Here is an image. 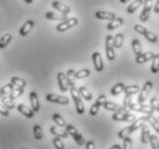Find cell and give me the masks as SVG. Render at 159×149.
Returning a JSON list of instances; mask_svg holds the SVG:
<instances>
[{"label": "cell", "instance_id": "1", "mask_svg": "<svg viewBox=\"0 0 159 149\" xmlns=\"http://www.w3.org/2000/svg\"><path fill=\"white\" fill-rule=\"evenodd\" d=\"M148 119H149V114H147V116L137 118V119H136L135 122L133 123L130 126H128V127H126V129L121 130L119 133H118V137H119L120 139H125V138L129 137L133 132H135V131H137L139 129H141L144 123L148 122Z\"/></svg>", "mask_w": 159, "mask_h": 149}, {"label": "cell", "instance_id": "2", "mask_svg": "<svg viewBox=\"0 0 159 149\" xmlns=\"http://www.w3.org/2000/svg\"><path fill=\"white\" fill-rule=\"evenodd\" d=\"M127 109L125 110H120V111H116L114 114L112 115V119L113 121H116V122H135L136 116L135 115L129 114L128 111H126Z\"/></svg>", "mask_w": 159, "mask_h": 149}, {"label": "cell", "instance_id": "3", "mask_svg": "<svg viewBox=\"0 0 159 149\" xmlns=\"http://www.w3.org/2000/svg\"><path fill=\"white\" fill-rule=\"evenodd\" d=\"M70 94H72V98L74 100V103H75L76 111L79 114H83L84 104H83V101H82V98H81V95L79 93V88H76L75 86L70 87Z\"/></svg>", "mask_w": 159, "mask_h": 149}, {"label": "cell", "instance_id": "4", "mask_svg": "<svg viewBox=\"0 0 159 149\" xmlns=\"http://www.w3.org/2000/svg\"><path fill=\"white\" fill-rule=\"evenodd\" d=\"M134 29H135L136 32H139V33H141V35H143L148 41H150V43H152V44H155L158 41V37H157L153 32L149 31L147 28L142 27L141 24H135V25H134Z\"/></svg>", "mask_w": 159, "mask_h": 149}, {"label": "cell", "instance_id": "5", "mask_svg": "<svg viewBox=\"0 0 159 149\" xmlns=\"http://www.w3.org/2000/svg\"><path fill=\"white\" fill-rule=\"evenodd\" d=\"M105 51H106V56H107L108 61H113L116 59V53H114V38L113 36L108 35L106 36L105 39Z\"/></svg>", "mask_w": 159, "mask_h": 149}, {"label": "cell", "instance_id": "6", "mask_svg": "<svg viewBox=\"0 0 159 149\" xmlns=\"http://www.w3.org/2000/svg\"><path fill=\"white\" fill-rule=\"evenodd\" d=\"M65 130L67 131L69 135H72L73 139L75 140V142L79 146L85 145V140H84V138L79 133V131L75 129V126L70 125V124H66V126H65Z\"/></svg>", "mask_w": 159, "mask_h": 149}, {"label": "cell", "instance_id": "7", "mask_svg": "<svg viewBox=\"0 0 159 149\" xmlns=\"http://www.w3.org/2000/svg\"><path fill=\"white\" fill-rule=\"evenodd\" d=\"M77 23H79V20H77L76 17H68L66 21H62L61 23L58 24V25L56 27V29H57V31L64 32V31L69 30L70 28L75 27Z\"/></svg>", "mask_w": 159, "mask_h": 149}, {"label": "cell", "instance_id": "8", "mask_svg": "<svg viewBox=\"0 0 159 149\" xmlns=\"http://www.w3.org/2000/svg\"><path fill=\"white\" fill-rule=\"evenodd\" d=\"M128 108L130 110H134V111H137V113H143V114H152L153 110H152L151 106L150 104H144V103H133L130 102Z\"/></svg>", "mask_w": 159, "mask_h": 149}, {"label": "cell", "instance_id": "9", "mask_svg": "<svg viewBox=\"0 0 159 149\" xmlns=\"http://www.w3.org/2000/svg\"><path fill=\"white\" fill-rule=\"evenodd\" d=\"M151 11H152V0H143V11L141 12V15H139L141 22H147L150 19Z\"/></svg>", "mask_w": 159, "mask_h": 149}, {"label": "cell", "instance_id": "10", "mask_svg": "<svg viewBox=\"0 0 159 149\" xmlns=\"http://www.w3.org/2000/svg\"><path fill=\"white\" fill-rule=\"evenodd\" d=\"M152 87H153V83H152L151 80H148V82L144 84L143 88H142V91H141V93H139V99H137V101H139V103H143V102L147 100L149 94H150V92H151Z\"/></svg>", "mask_w": 159, "mask_h": 149}, {"label": "cell", "instance_id": "11", "mask_svg": "<svg viewBox=\"0 0 159 149\" xmlns=\"http://www.w3.org/2000/svg\"><path fill=\"white\" fill-rule=\"evenodd\" d=\"M46 100L48 102H53V103H58V104H68V98L66 96H61V95H58V94H48L46 96Z\"/></svg>", "mask_w": 159, "mask_h": 149}, {"label": "cell", "instance_id": "12", "mask_svg": "<svg viewBox=\"0 0 159 149\" xmlns=\"http://www.w3.org/2000/svg\"><path fill=\"white\" fill-rule=\"evenodd\" d=\"M92 62H93L96 71H98V72H102V71H103L104 63H103V59H102L100 53H98V52H93V53H92Z\"/></svg>", "mask_w": 159, "mask_h": 149}, {"label": "cell", "instance_id": "13", "mask_svg": "<svg viewBox=\"0 0 159 149\" xmlns=\"http://www.w3.org/2000/svg\"><path fill=\"white\" fill-rule=\"evenodd\" d=\"M57 79H58V85H59L60 91H61V92H67L69 85H68V83H67L66 74H64V72H59L58 76H57Z\"/></svg>", "mask_w": 159, "mask_h": 149}, {"label": "cell", "instance_id": "14", "mask_svg": "<svg viewBox=\"0 0 159 149\" xmlns=\"http://www.w3.org/2000/svg\"><path fill=\"white\" fill-rule=\"evenodd\" d=\"M95 16L98 20H114L116 17V15L112 12H105V11H98L95 13Z\"/></svg>", "mask_w": 159, "mask_h": 149}, {"label": "cell", "instance_id": "15", "mask_svg": "<svg viewBox=\"0 0 159 149\" xmlns=\"http://www.w3.org/2000/svg\"><path fill=\"white\" fill-rule=\"evenodd\" d=\"M153 55L155 53H152V52H147V53H142V54H139L136 56V63H139V64H143L145 62H149L150 60L153 59Z\"/></svg>", "mask_w": 159, "mask_h": 149}, {"label": "cell", "instance_id": "16", "mask_svg": "<svg viewBox=\"0 0 159 149\" xmlns=\"http://www.w3.org/2000/svg\"><path fill=\"white\" fill-rule=\"evenodd\" d=\"M52 7L57 9L59 13H62V14H66V15H68L70 13V8L68 7L67 5L60 2V1H53L52 2Z\"/></svg>", "mask_w": 159, "mask_h": 149}, {"label": "cell", "instance_id": "17", "mask_svg": "<svg viewBox=\"0 0 159 149\" xmlns=\"http://www.w3.org/2000/svg\"><path fill=\"white\" fill-rule=\"evenodd\" d=\"M29 99H30V103H31V109L37 113L39 111V101H38V95H37L36 92H30V95H29Z\"/></svg>", "mask_w": 159, "mask_h": 149}, {"label": "cell", "instance_id": "18", "mask_svg": "<svg viewBox=\"0 0 159 149\" xmlns=\"http://www.w3.org/2000/svg\"><path fill=\"white\" fill-rule=\"evenodd\" d=\"M50 132H51L54 137H58V138H64V139H66V138L69 137V134H68V132L66 130L59 129V127H57V126H51V127H50Z\"/></svg>", "mask_w": 159, "mask_h": 149}, {"label": "cell", "instance_id": "19", "mask_svg": "<svg viewBox=\"0 0 159 149\" xmlns=\"http://www.w3.org/2000/svg\"><path fill=\"white\" fill-rule=\"evenodd\" d=\"M34 25H35V22H34L32 20L27 21V22H25V23L22 25V28L20 29V35L22 36V37H25V36H28L29 32L32 30Z\"/></svg>", "mask_w": 159, "mask_h": 149}, {"label": "cell", "instance_id": "20", "mask_svg": "<svg viewBox=\"0 0 159 149\" xmlns=\"http://www.w3.org/2000/svg\"><path fill=\"white\" fill-rule=\"evenodd\" d=\"M150 130H149V127H148L147 125H142V127H141V142L143 143V145H145V143H148V142L150 141Z\"/></svg>", "mask_w": 159, "mask_h": 149}, {"label": "cell", "instance_id": "21", "mask_svg": "<svg viewBox=\"0 0 159 149\" xmlns=\"http://www.w3.org/2000/svg\"><path fill=\"white\" fill-rule=\"evenodd\" d=\"M17 110L27 118H32L34 115H35V111H34V110L30 109V108L27 107L25 104H22V103H21V104H17Z\"/></svg>", "mask_w": 159, "mask_h": 149}, {"label": "cell", "instance_id": "22", "mask_svg": "<svg viewBox=\"0 0 159 149\" xmlns=\"http://www.w3.org/2000/svg\"><path fill=\"white\" fill-rule=\"evenodd\" d=\"M45 17H46L48 20H60V21H66L68 19L66 14L56 13V12H48L45 14Z\"/></svg>", "mask_w": 159, "mask_h": 149}, {"label": "cell", "instance_id": "23", "mask_svg": "<svg viewBox=\"0 0 159 149\" xmlns=\"http://www.w3.org/2000/svg\"><path fill=\"white\" fill-rule=\"evenodd\" d=\"M122 24H123L122 17H116L114 20L110 21V23L106 25V29H107L108 31H113V30H116V28H119Z\"/></svg>", "mask_w": 159, "mask_h": 149}, {"label": "cell", "instance_id": "24", "mask_svg": "<svg viewBox=\"0 0 159 149\" xmlns=\"http://www.w3.org/2000/svg\"><path fill=\"white\" fill-rule=\"evenodd\" d=\"M103 107L106 110H108V111H114V113H116V111H120V110L126 109L125 107H121V106H119V104L114 103V102H110V101L105 102V103L103 104Z\"/></svg>", "mask_w": 159, "mask_h": 149}, {"label": "cell", "instance_id": "25", "mask_svg": "<svg viewBox=\"0 0 159 149\" xmlns=\"http://www.w3.org/2000/svg\"><path fill=\"white\" fill-rule=\"evenodd\" d=\"M1 103L4 104V107L6 108V109L11 110V109H14L15 108V103H14V101H13L12 99L9 98L8 95H4L2 98H1Z\"/></svg>", "mask_w": 159, "mask_h": 149}, {"label": "cell", "instance_id": "26", "mask_svg": "<svg viewBox=\"0 0 159 149\" xmlns=\"http://www.w3.org/2000/svg\"><path fill=\"white\" fill-rule=\"evenodd\" d=\"M143 4V0H134V1H131V4L128 6L127 8V13L128 14H133V13H135L139 7H141V5Z\"/></svg>", "mask_w": 159, "mask_h": 149}, {"label": "cell", "instance_id": "27", "mask_svg": "<svg viewBox=\"0 0 159 149\" xmlns=\"http://www.w3.org/2000/svg\"><path fill=\"white\" fill-rule=\"evenodd\" d=\"M11 83L14 85L15 88H20V90H23L24 87H25V85H27L25 80H23V79L20 78V77H13V78L11 79Z\"/></svg>", "mask_w": 159, "mask_h": 149}, {"label": "cell", "instance_id": "28", "mask_svg": "<svg viewBox=\"0 0 159 149\" xmlns=\"http://www.w3.org/2000/svg\"><path fill=\"white\" fill-rule=\"evenodd\" d=\"M66 77H67V83L70 87L75 86V80H76V71H74L73 69H69L66 74Z\"/></svg>", "mask_w": 159, "mask_h": 149}, {"label": "cell", "instance_id": "29", "mask_svg": "<svg viewBox=\"0 0 159 149\" xmlns=\"http://www.w3.org/2000/svg\"><path fill=\"white\" fill-rule=\"evenodd\" d=\"M79 93H80V95H81V98L84 99V100H87V101H91L92 100L91 92H89V90H88L87 87L81 86L79 88Z\"/></svg>", "mask_w": 159, "mask_h": 149}, {"label": "cell", "instance_id": "30", "mask_svg": "<svg viewBox=\"0 0 159 149\" xmlns=\"http://www.w3.org/2000/svg\"><path fill=\"white\" fill-rule=\"evenodd\" d=\"M125 84L123 83H118V84H116L114 86L111 88V94L113 95V96H116V95H119L120 93H122L123 90H125Z\"/></svg>", "mask_w": 159, "mask_h": 149}, {"label": "cell", "instance_id": "31", "mask_svg": "<svg viewBox=\"0 0 159 149\" xmlns=\"http://www.w3.org/2000/svg\"><path fill=\"white\" fill-rule=\"evenodd\" d=\"M131 48H133V52H134V54H135L136 56L143 53V52H142V44H141V41L137 39L133 40V43H131Z\"/></svg>", "mask_w": 159, "mask_h": 149}, {"label": "cell", "instance_id": "32", "mask_svg": "<svg viewBox=\"0 0 159 149\" xmlns=\"http://www.w3.org/2000/svg\"><path fill=\"white\" fill-rule=\"evenodd\" d=\"M123 92H125V94H126V95L133 96L134 94H136V93H139V86H137V85L126 86V87H125V90H123Z\"/></svg>", "mask_w": 159, "mask_h": 149}, {"label": "cell", "instance_id": "33", "mask_svg": "<svg viewBox=\"0 0 159 149\" xmlns=\"http://www.w3.org/2000/svg\"><path fill=\"white\" fill-rule=\"evenodd\" d=\"M148 122L150 123V125L152 126V129H155L156 132H158L159 133V119L158 118H156L152 114H149V119H148Z\"/></svg>", "mask_w": 159, "mask_h": 149}, {"label": "cell", "instance_id": "34", "mask_svg": "<svg viewBox=\"0 0 159 149\" xmlns=\"http://www.w3.org/2000/svg\"><path fill=\"white\" fill-rule=\"evenodd\" d=\"M159 71V54L153 55L152 59V64H151V72L152 74H157Z\"/></svg>", "mask_w": 159, "mask_h": 149}, {"label": "cell", "instance_id": "35", "mask_svg": "<svg viewBox=\"0 0 159 149\" xmlns=\"http://www.w3.org/2000/svg\"><path fill=\"white\" fill-rule=\"evenodd\" d=\"M12 40V35L11 33H6L0 38V48H5L6 46H8V44L11 43Z\"/></svg>", "mask_w": 159, "mask_h": 149}, {"label": "cell", "instance_id": "36", "mask_svg": "<svg viewBox=\"0 0 159 149\" xmlns=\"http://www.w3.org/2000/svg\"><path fill=\"white\" fill-rule=\"evenodd\" d=\"M123 40H125V36H123L122 33H118V35L114 37V48L120 49V48L122 47Z\"/></svg>", "mask_w": 159, "mask_h": 149}, {"label": "cell", "instance_id": "37", "mask_svg": "<svg viewBox=\"0 0 159 149\" xmlns=\"http://www.w3.org/2000/svg\"><path fill=\"white\" fill-rule=\"evenodd\" d=\"M52 119H53V122L56 123L58 126H60V127H64V126H66V122H65V119L61 117L59 114H53V116H52Z\"/></svg>", "mask_w": 159, "mask_h": 149}, {"label": "cell", "instance_id": "38", "mask_svg": "<svg viewBox=\"0 0 159 149\" xmlns=\"http://www.w3.org/2000/svg\"><path fill=\"white\" fill-rule=\"evenodd\" d=\"M34 135L36 138V140H42L43 139V130L40 127V125H35L34 126Z\"/></svg>", "mask_w": 159, "mask_h": 149}, {"label": "cell", "instance_id": "39", "mask_svg": "<svg viewBox=\"0 0 159 149\" xmlns=\"http://www.w3.org/2000/svg\"><path fill=\"white\" fill-rule=\"evenodd\" d=\"M90 76V70L89 69H82L76 72V79H82Z\"/></svg>", "mask_w": 159, "mask_h": 149}, {"label": "cell", "instance_id": "40", "mask_svg": "<svg viewBox=\"0 0 159 149\" xmlns=\"http://www.w3.org/2000/svg\"><path fill=\"white\" fill-rule=\"evenodd\" d=\"M1 91H2L4 95H9L13 91H14V85H13L12 83H9V84H7V85H5V86L1 87Z\"/></svg>", "mask_w": 159, "mask_h": 149}, {"label": "cell", "instance_id": "41", "mask_svg": "<svg viewBox=\"0 0 159 149\" xmlns=\"http://www.w3.org/2000/svg\"><path fill=\"white\" fill-rule=\"evenodd\" d=\"M53 145L56 147V149H65V145L62 140H61V138H58L56 137L53 139Z\"/></svg>", "mask_w": 159, "mask_h": 149}, {"label": "cell", "instance_id": "42", "mask_svg": "<svg viewBox=\"0 0 159 149\" xmlns=\"http://www.w3.org/2000/svg\"><path fill=\"white\" fill-rule=\"evenodd\" d=\"M122 149H133V141H131V138L127 137L123 139Z\"/></svg>", "mask_w": 159, "mask_h": 149}, {"label": "cell", "instance_id": "43", "mask_svg": "<svg viewBox=\"0 0 159 149\" xmlns=\"http://www.w3.org/2000/svg\"><path fill=\"white\" fill-rule=\"evenodd\" d=\"M22 93H23V90H20V88H15V90L13 91L12 93L8 95V96L12 99V100H15V99H17L19 96H21V95H22Z\"/></svg>", "mask_w": 159, "mask_h": 149}, {"label": "cell", "instance_id": "44", "mask_svg": "<svg viewBox=\"0 0 159 149\" xmlns=\"http://www.w3.org/2000/svg\"><path fill=\"white\" fill-rule=\"evenodd\" d=\"M150 106L153 111H159V101L157 100V98H152L150 100Z\"/></svg>", "mask_w": 159, "mask_h": 149}, {"label": "cell", "instance_id": "45", "mask_svg": "<svg viewBox=\"0 0 159 149\" xmlns=\"http://www.w3.org/2000/svg\"><path fill=\"white\" fill-rule=\"evenodd\" d=\"M150 143L152 146V149H159V141L156 135H150Z\"/></svg>", "mask_w": 159, "mask_h": 149}, {"label": "cell", "instance_id": "46", "mask_svg": "<svg viewBox=\"0 0 159 149\" xmlns=\"http://www.w3.org/2000/svg\"><path fill=\"white\" fill-rule=\"evenodd\" d=\"M100 106L97 103V102H95L91 106V108H90V115L91 116H96V115L98 114V110H99Z\"/></svg>", "mask_w": 159, "mask_h": 149}, {"label": "cell", "instance_id": "47", "mask_svg": "<svg viewBox=\"0 0 159 149\" xmlns=\"http://www.w3.org/2000/svg\"><path fill=\"white\" fill-rule=\"evenodd\" d=\"M106 101H107V98H106V95L102 94V95H99V96H98V99H97V101H96V102H97V103H98V104L102 107Z\"/></svg>", "mask_w": 159, "mask_h": 149}, {"label": "cell", "instance_id": "48", "mask_svg": "<svg viewBox=\"0 0 159 149\" xmlns=\"http://www.w3.org/2000/svg\"><path fill=\"white\" fill-rule=\"evenodd\" d=\"M0 114L2 115V116H5V117L9 115V111H8V109H6V108H5L2 103H0Z\"/></svg>", "mask_w": 159, "mask_h": 149}, {"label": "cell", "instance_id": "49", "mask_svg": "<svg viewBox=\"0 0 159 149\" xmlns=\"http://www.w3.org/2000/svg\"><path fill=\"white\" fill-rule=\"evenodd\" d=\"M85 147H87V149H96L93 141H87L85 142Z\"/></svg>", "mask_w": 159, "mask_h": 149}, {"label": "cell", "instance_id": "50", "mask_svg": "<svg viewBox=\"0 0 159 149\" xmlns=\"http://www.w3.org/2000/svg\"><path fill=\"white\" fill-rule=\"evenodd\" d=\"M153 11H155L156 14H159V0H157V2H156V5H155Z\"/></svg>", "mask_w": 159, "mask_h": 149}, {"label": "cell", "instance_id": "51", "mask_svg": "<svg viewBox=\"0 0 159 149\" xmlns=\"http://www.w3.org/2000/svg\"><path fill=\"white\" fill-rule=\"evenodd\" d=\"M110 149H122V147H121L120 145H114V146H112Z\"/></svg>", "mask_w": 159, "mask_h": 149}, {"label": "cell", "instance_id": "52", "mask_svg": "<svg viewBox=\"0 0 159 149\" xmlns=\"http://www.w3.org/2000/svg\"><path fill=\"white\" fill-rule=\"evenodd\" d=\"M121 4H127L128 1H130V0H119Z\"/></svg>", "mask_w": 159, "mask_h": 149}, {"label": "cell", "instance_id": "53", "mask_svg": "<svg viewBox=\"0 0 159 149\" xmlns=\"http://www.w3.org/2000/svg\"><path fill=\"white\" fill-rule=\"evenodd\" d=\"M34 0H24V2H27V4H31Z\"/></svg>", "mask_w": 159, "mask_h": 149}, {"label": "cell", "instance_id": "54", "mask_svg": "<svg viewBox=\"0 0 159 149\" xmlns=\"http://www.w3.org/2000/svg\"><path fill=\"white\" fill-rule=\"evenodd\" d=\"M4 96V93H2V91H1V88H0V99Z\"/></svg>", "mask_w": 159, "mask_h": 149}]
</instances>
